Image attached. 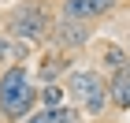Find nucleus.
<instances>
[{"label":"nucleus","mask_w":130,"mask_h":123,"mask_svg":"<svg viewBox=\"0 0 130 123\" xmlns=\"http://www.w3.org/2000/svg\"><path fill=\"white\" fill-rule=\"evenodd\" d=\"M71 93L82 104V112H89V116H100L104 104H108V82L97 71H74L71 75Z\"/></svg>","instance_id":"f257e3e1"},{"label":"nucleus","mask_w":130,"mask_h":123,"mask_svg":"<svg viewBox=\"0 0 130 123\" xmlns=\"http://www.w3.org/2000/svg\"><path fill=\"white\" fill-rule=\"evenodd\" d=\"M34 104H37V90H34V82L26 78L19 90H11L8 97H0V112L8 116V119H26Z\"/></svg>","instance_id":"f03ea898"},{"label":"nucleus","mask_w":130,"mask_h":123,"mask_svg":"<svg viewBox=\"0 0 130 123\" xmlns=\"http://www.w3.org/2000/svg\"><path fill=\"white\" fill-rule=\"evenodd\" d=\"M115 8V0H63V19L74 22H93L100 15H108Z\"/></svg>","instance_id":"7ed1b4c3"},{"label":"nucleus","mask_w":130,"mask_h":123,"mask_svg":"<svg viewBox=\"0 0 130 123\" xmlns=\"http://www.w3.org/2000/svg\"><path fill=\"white\" fill-rule=\"evenodd\" d=\"M45 22H48V15L41 8H22L15 19H11V30L19 34V37H41L45 34Z\"/></svg>","instance_id":"20e7f679"},{"label":"nucleus","mask_w":130,"mask_h":123,"mask_svg":"<svg viewBox=\"0 0 130 123\" xmlns=\"http://www.w3.org/2000/svg\"><path fill=\"white\" fill-rule=\"evenodd\" d=\"M108 97L115 108H130V67L123 63V67H115V75H111L108 82Z\"/></svg>","instance_id":"39448f33"},{"label":"nucleus","mask_w":130,"mask_h":123,"mask_svg":"<svg viewBox=\"0 0 130 123\" xmlns=\"http://www.w3.org/2000/svg\"><path fill=\"white\" fill-rule=\"evenodd\" d=\"M89 37V30H86V22H74V19H63L60 26H56V41H60L63 49H74V45H82V41Z\"/></svg>","instance_id":"423d86ee"},{"label":"nucleus","mask_w":130,"mask_h":123,"mask_svg":"<svg viewBox=\"0 0 130 123\" xmlns=\"http://www.w3.org/2000/svg\"><path fill=\"white\" fill-rule=\"evenodd\" d=\"M26 123H74V112L63 108V104H45L41 112H34Z\"/></svg>","instance_id":"0eeeda50"},{"label":"nucleus","mask_w":130,"mask_h":123,"mask_svg":"<svg viewBox=\"0 0 130 123\" xmlns=\"http://www.w3.org/2000/svg\"><path fill=\"white\" fill-rule=\"evenodd\" d=\"M26 78H30V71H26L22 63H19V67H11V71H4V75H0V97H8L11 90H19Z\"/></svg>","instance_id":"6e6552de"},{"label":"nucleus","mask_w":130,"mask_h":123,"mask_svg":"<svg viewBox=\"0 0 130 123\" xmlns=\"http://www.w3.org/2000/svg\"><path fill=\"white\" fill-rule=\"evenodd\" d=\"M41 101H45V104H63V86L48 82V86L41 90Z\"/></svg>","instance_id":"1a4fd4ad"},{"label":"nucleus","mask_w":130,"mask_h":123,"mask_svg":"<svg viewBox=\"0 0 130 123\" xmlns=\"http://www.w3.org/2000/svg\"><path fill=\"white\" fill-rule=\"evenodd\" d=\"M108 63L123 67V63H126V52H123V49H108Z\"/></svg>","instance_id":"9d476101"},{"label":"nucleus","mask_w":130,"mask_h":123,"mask_svg":"<svg viewBox=\"0 0 130 123\" xmlns=\"http://www.w3.org/2000/svg\"><path fill=\"white\" fill-rule=\"evenodd\" d=\"M8 52H11V45H8L4 37H0V56H8Z\"/></svg>","instance_id":"9b49d317"}]
</instances>
